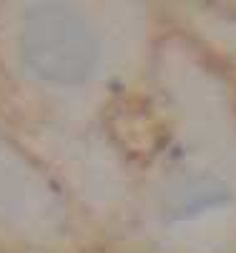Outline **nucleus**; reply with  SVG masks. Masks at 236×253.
I'll return each mask as SVG.
<instances>
[{"label":"nucleus","instance_id":"f257e3e1","mask_svg":"<svg viewBox=\"0 0 236 253\" xmlns=\"http://www.w3.org/2000/svg\"><path fill=\"white\" fill-rule=\"evenodd\" d=\"M10 55L15 76L60 98L88 93L108 78V43L86 5H15Z\"/></svg>","mask_w":236,"mask_h":253}]
</instances>
